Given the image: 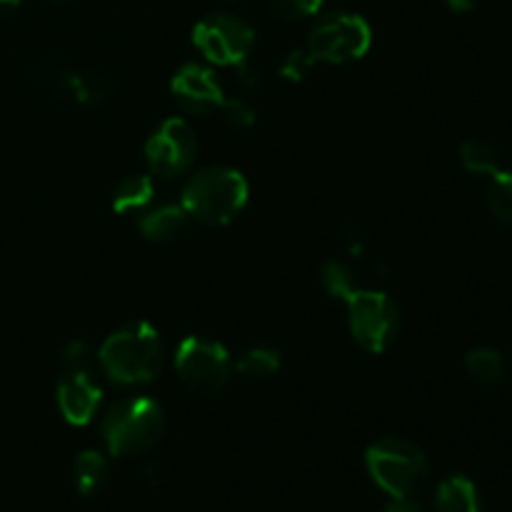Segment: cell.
Listing matches in <instances>:
<instances>
[{
	"label": "cell",
	"mask_w": 512,
	"mask_h": 512,
	"mask_svg": "<svg viewBox=\"0 0 512 512\" xmlns=\"http://www.w3.org/2000/svg\"><path fill=\"white\" fill-rule=\"evenodd\" d=\"M268 8L283 20H305L323 8V0H268Z\"/></svg>",
	"instance_id": "23"
},
{
	"label": "cell",
	"mask_w": 512,
	"mask_h": 512,
	"mask_svg": "<svg viewBox=\"0 0 512 512\" xmlns=\"http://www.w3.org/2000/svg\"><path fill=\"white\" fill-rule=\"evenodd\" d=\"M235 370L245 378H270L280 370V353L273 348H253L240 355Z\"/></svg>",
	"instance_id": "20"
},
{
	"label": "cell",
	"mask_w": 512,
	"mask_h": 512,
	"mask_svg": "<svg viewBox=\"0 0 512 512\" xmlns=\"http://www.w3.org/2000/svg\"><path fill=\"white\" fill-rule=\"evenodd\" d=\"M438 512H483L478 485L465 475H448L435 490Z\"/></svg>",
	"instance_id": "14"
},
{
	"label": "cell",
	"mask_w": 512,
	"mask_h": 512,
	"mask_svg": "<svg viewBox=\"0 0 512 512\" xmlns=\"http://www.w3.org/2000/svg\"><path fill=\"white\" fill-rule=\"evenodd\" d=\"M380 512H423L415 498H393Z\"/></svg>",
	"instance_id": "26"
},
{
	"label": "cell",
	"mask_w": 512,
	"mask_h": 512,
	"mask_svg": "<svg viewBox=\"0 0 512 512\" xmlns=\"http://www.w3.org/2000/svg\"><path fill=\"white\" fill-rule=\"evenodd\" d=\"M175 370L190 390L203 395L220 393L233 373L228 350L215 340L190 335L175 350Z\"/></svg>",
	"instance_id": "8"
},
{
	"label": "cell",
	"mask_w": 512,
	"mask_h": 512,
	"mask_svg": "<svg viewBox=\"0 0 512 512\" xmlns=\"http://www.w3.org/2000/svg\"><path fill=\"white\" fill-rule=\"evenodd\" d=\"M155 195V183L150 175L138 173L128 175L125 180H120L115 185L113 193V210L115 213H140L150 205Z\"/></svg>",
	"instance_id": "16"
},
{
	"label": "cell",
	"mask_w": 512,
	"mask_h": 512,
	"mask_svg": "<svg viewBox=\"0 0 512 512\" xmlns=\"http://www.w3.org/2000/svg\"><path fill=\"white\" fill-rule=\"evenodd\" d=\"M220 113H223V120L235 130H245L255 123L258 113H255L253 105L243 98H225L223 105H220Z\"/></svg>",
	"instance_id": "22"
},
{
	"label": "cell",
	"mask_w": 512,
	"mask_h": 512,
	"mask_svg": "<svg viewBox=\"0 0 512 512\" xmlns=\"http://www.w3.org/2000/svg\"><path fill=\"white\" fill-rule=\"evenodd\" d=\"M320 280H323V288L328 290L330 298L338 300H348L360 288L353 268L345 265L343 260H328L320 270Z\"/></svg>",
	"instance_id": "19"
},
{
	"label": "cell",
	"mask_w": 512,
	"mask_h": 512,
	"mask_svg": "<svg viewBox=\"0 0 512 512\" xmlns=\"http://www.w3.org/2000/svg\"><path fill=\"white\" fill-rule=\"evenodd\" d=\"M170 90L180 108L190 115L215 113L225 100V90L213 70L198 63L183 65L170 80Z\"/></svg>",
	"instance_id": "10"
},
{
	"label": "cell",
	"mask_w": 512,
	"mask_h": 512,
	"mask_svg": "<svg viewBox=\"0 0 512 512\" xmlns=\"http://www.w3.org/2000/svg\"><path fill=\"white\" fill-rule=\"evenodd\" d=\"M488 208L503 225H512V173L498 170L488 185Z\"/></svg>",
	"instance_id": "21"
},
{
	"label": "cell",
	"mask_w": 512,
	"mask_h": 512,
	"mask_svg": "<svg viewBox=\"0 0 512 512\" xmlns=\"http://www.w3.org/2000/svg\"><path fill=\"white\" fill-rule=\"evenodd\" d=\"M465 373L478 385H498L508 375V363L495 348H475L465 358Z\"/></svg>",
	"instance_id": "17"
},
{
	"label": "cell",
	"mask_w": 512,
	"mask_h": 512,
	"mask_svg": "<svg viewBox=\"0 0 512 512\" xmlns=\"http://www.w3.org/2000/svg\"><path fill=\"white\" fill-rule=\"evenodd\" d=\"M20 5V0H0V18L3 15H10Z\"/></svg>",
	"instance_id": "29"
},
{
	"label": "cell",
	"mask_w": 512,
	"mask_h": 512,
	"mask_svg": "<svg viewBox=\"0 0 512 512\" xmlns=\"http://www.w3.org/2000/svg\"><path fill=\"white\" fill-rule=\"evenodd\" d=\"M445 3H448V8L455 10V13H468V10H473L480 0H445Z\"/></svg>",
	"instance_id": "28"
},
{
	"label": "cell",
	"mask_w": 512,
	"mask_h": 512,
	"mask_svg": "<svg viewBox=\"0 0 512 512\" xmlns=\"http://www.w3.org/2000/svg\"><path fill=\"white\" fill-rule=\"evenodd\" d=\"M373 43V30L368 20L358 13H333L320 18L310 28L308 53L315 63L343 65L360 60L370 50Z\"/></svg>",
	"instance_id": "5"
},
{
	"label": "cell",
	"mask_w": 512,
	"mask_h": 512,
	"mask_svg": "<svg viewBox=\"0 0 512 512\" xmlns=\"http://www.w3.org/2000/svg\"><path fill=\"white\" fill-rule=\"evenodd\" d=\"M103 403V388L90 368H68L58 380V408L70 425H88Z\"/></svg>",
	"instance_id": "11"
},
{
	"label": "cell",
	"mask_w": 512,
	"mask_h": 512,
	"mask_svg": "<svg viewBox=\"0 0 512 512\" xmlns=\"http://www.w3.org/2000/svg\"><path fill=\"white\" fill-rule=\"evenodd\" d=\"M238 80L245 85V88H255V85H260V78H258V70L248 68V65H238Z\"/></svg>",
	"instance_id": "27"
},
{
	"label": "cell",
	"mask_w": 512,
	"mask_h": 512,
	"mask_svg": "<svg viewBox=\"0 0 512 512\" xmlns=\"http://www.w3.org/2000/svg\"><path fill=\"white\" fill-rule=\"evenodd\" d=\"M188 213L183 205L160 203L138 213V230L153 243H173L188 228Z\"/></svg>",
	"instance_id": "13"
},
{
	"label": "cell",
	"mask_w": 512,
	"mask_h": 512,
	"mask_svg": "<svg viewBox=\"0 0 512 512\" xmlns=\"http://www.w3.org/2000/svg\"><path fill=\"white\" fill-rule=\"evenodd\" d=\"M100 433H103L105 448L115 458L148 453L163 438L165 413L153 398H145V395L125 398L105 413Z\"/></svg>",
	"instance_id": "3"
},
{
	"label": "cell",
	"mask_w": 512,
	"mask_h": 512,
	"mask_svg": "<svg viewBox=\"0 0 512 512\" xmlns=\"http://www.w3.org/2000/svg\"><path fill=\"white\" fill-rule=\"evenodd\" d=\"M315 65V58L308 53V48L303 50H293V53L285 55V60L280 63V75L290 83H300L305 75L310 73V68Z\"/></svg>",
	"instance_id": "24"
},
{
	"label": "cell",
	"mask_w": 512,
	"mask_h": 512,
	"mask_svg": "<svg viewBox=\"0 0 512 512\" xmlns=\"http://www.w3.org/2000/svg\"><path fill=\"white\" fill-rule=\"evenodd\" d=\"M100 368L118 385H148L163 373L165 345L150 323H130L100 345Z\"/></svg>",
	"instance_id": "1"
},
{
	"label": "cell",
	"mask_w": 512,
	"mask_h": 512,
	"mask_svg": "<svg viewBox=\"0 0 512 512\" xmlns=\"http://www.w3.org/2000/svg\"><path fill=\"white\" fill-rule=\"evenodd\" d=\"M248 180L225 165L203 168L185 183L180 205L190 220L203 225H228L248 205Z\"/></svg>",
	"instance_id": "2"
},
{
	"label": "cell",
	"mask_w": 512,
	"mask_h": 512,
	"mask_svg": "<svg viewBox=\"0 0 512 512\" xmlns=\"http://www.w3.org/2000/svg\"><path fill=\"white\" fill-rule=\"evenodd\" d=\"M108 478H110V468L105 455H100L98 450H85V453L78 455L73 468V480L80 495H85V498L98 495L100 490L108 485Z\"/></svg>",
	"instance_id": "15"
},
{
	"label": "cell",
	"mask_w": 512,
	"mask_h": 512,
	"mask_svg": "<svg viewBox=\"0 0 512 512\" xmlns=\"http://www.w3.org/2000/svg\"><path fill=\"white\" fill-rule=\"evenodd\" d=\"M198 153V138L188 120L170 118L145 143V163L155 178H178L188 173Z\"/></svg>",
	"instance_id": "9"
},
{
	"label": "cell",
	"mask_w": 512,
	"mask_h": 512,
	"mask_svg": "<svg viewBox=\"0 0 512 512\" xmlns=\"http://www.w3.org/2000/svg\"><path fill=\"white\" fill-rule=\"evenodd\" d=\"M345 305L350 333L360 348L373 355L393 348L400 333V310L390 295L358 288L345 300Z\"/></svg>",
	"instance_id": "6"
},
{
	"label": "cell",
	"mask_w": 512,
	"mask_h": 512,
	"mask_svg": "<svg viewBox=\"0 0 512 512\" xmlns=\"http://www.w3.org/2000/svg\"><path fill=\"white\" fill-rule=\"evenodd\" d=\"M50 88L58 95L68 98L70 103L83 105V108H98L108 98V83L103 75L85 73V70H53L48 75Z\"/></svg>",
	"instance_id": "12"
},
{
	"label": "cell",
	"mask_w": 512,
	"mask_h": 512,
	"mask_svg": "<svg viewBox=\"0 0 512 512\" xmlns=\"http://www.w3.org/2000/svg\"><path fill=\"white\" fill-rule=\"evenodd\" d=\"M63 360L68 368H85L90 360V350L85 340H70L63 350Z\"/></svg>",
	"instance_id": "25"
},
{
	"label": "cell",
	"mask_w": 512,
	"mask_h": 512,
	"mask_svg": "<svg viewBox=\"0 0 512 512\" xmlns=\"http://www.w3.org/2000/svg\"><path fill=\"white\" fill-rule=\"evenodd\" d=\"M193 43L205 60L223 68H238L255 45V30L233 13H213L193 28Z\"/></svg>",
	"instance_id": "7"
},
{
	"label": "cell",
	"mask_w": 512,
	"mask_h": 512,
	"mask_svg": "<svg viewBox=\"0 0 512 512\" xmlns=\"http://www.w3.org/2000/svg\"><path fill=\"white\" fill-rule=\"evenodd\" d=\"M365 468L390 498H415L428 483V458L405 438H383L365 453Z\"/></svg>",
	"instance_id": "4"
},
{
	"label": "cell",
	"mask_w": 512,
	"mask_h": 512,
	"mask_svg": "<svg viewBox=\"0 0 512 512\" xmlns=\"http://www.w3.org/2000/svg\"><path fill=\"white\" fill-rule=\"evenodd\" d=\"M460 163L470 175H488L493 178L500 170V153L490 140L473 138L460 145Z\"/></svg>",
	"instance_id": "18"
}]
</instances>
